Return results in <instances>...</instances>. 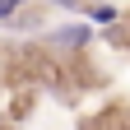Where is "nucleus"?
Wrapping results in <instances>:
<instances>
[{
  "instance_id": "f257e3e1",
  "label": "nucleus",
  "mask_w": 130,
  "mask_h": 130,
  "mask_svg": "<svg viewBox=\"0 0 130 130\" xmlns=\"http://www.w3.org/2000/svg\"><path fill=\"white\" fill-rule=\"evenodd\" d=\"M46 42H51L56 51H84V46L93 42V23H60Z\"/></svg>"
},
{
  "instance_id": "f03ea898",
  "label": "nucleus",
  "mask_w": 130,
  "mask_h": 130,
  "mask_svg": "<svg viewBox=\"0 0 130 130\" xmlns=\"http://www.w3.org/2000/svg\"><path fill=\"white\" fill-rule=\"evenodd\" d=\"M84 9H88V23H116L121 19L116 5H84Z\"/></svg>"
},
{
  "instance_id": "7ed1b4c3",
  "label": "nucleus",
  "mask_w": 130,
  "mask_h": 130,
  "mask_svg": "<svg viewBox=\"0 0 130 130\" xmlns=\"http://www.w3.org/2000/svg\"><path fill=\"white\" fill-rule=\"evenodd\" d=\"M23 5H28V0H0V23H9V19H14Z\"/></svg>"
},
{
  "instance_id": "20e7f679",
  "label": "nucleus",
  "mask_w": 130,
  "mask_h": 130,
  "mask_svg": "<svg viewBox=\"0 0 130 130\" xmlns=\"http://www.w3.org/2000/svg\"><path fill=\"white\" fill-rule=\"evenodd\" d=\"M46 5H56V9H84L79 0H46Z\"/></svg>"
}]
</instances>
